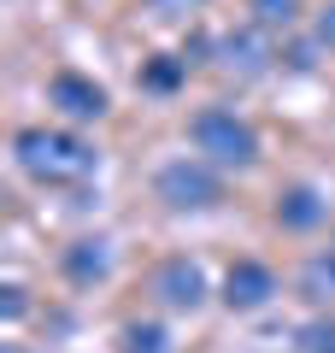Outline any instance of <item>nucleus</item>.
<instances>
[{
	"instance_id": "obj_11",
	"label": "nucleus",
	"mask_w": 335,
	"mask_h": 353,
	"mask_svg": "<svg viewBox=\"0 0 335 353\" xmlns=\"http://www.w3.org/2000/svg\"><path fill=\"white\" fill-rule=\"evenodd\" d=\"M183 77H188V59H176V53H159V59L141 71V88H153V94H171Z\"/></svg>"
},
{
	"instance_id": "obj_6",
	"label": "nucleus",
	"mask_w": 335,
	"mask_h": 353,
	"mask_svg": "<svg viewBox=\"0 0 335 353\" xmlns=\"http://www.w3.org/2000/svg\"><path fill=\"white\" fill-rule=\"evenodd\" d=\"M48 106H59L71 124H94V118L106 112V88H100L94 77H83V71H59L48 83Z\"/></svg>"
},
{
	"instance_id": "obj_8",
	"label": "nucleus",
	"mask_w": 335,
	"mask_h": 353,
	"mask_svg": "<svg viewBox=\"0 0 335 353\" xmlns=\"http://www.w3.org/2000/svg\"><path fill=\"white\" fill-rule=\"evenodd\" d=\"M65 277L77 283V289H88V283H106V271H112V241L106 236H83V241H71L65 248Z\"/></svg>"
},
{
	"instance_id": "obj_9",
	"label": "nucleus",
	"mask_w": 335,
	"mask_h": 353,
	"mask_svg": "<svg viewBox=\"0 0 335 353\" xmlns=\"http://www.w3.org/2000/svg\"><path fill=\"white\" fill-rule=\"evenodd\" d=\"M323 212H329V206H323V194L312 189V183H294V189L276 194V224L283 230H318Z\"/></svg>"
},
{
	"instance_id": "obj_7",
	"label": "nucleus",
	"mask_w": 335,
	"mask_h": 353,
	"mask_svg": "<svg viewBox=\"0 0 335 353\" xmlns=\"http://www.w3.org/2000/svg\"><path fill=\"white\" fill-rule=\"evenodd\" d=\"M276 294V271L259 259H236L230 265V277H223V306L230 312H259L265 301Z\"/></svg>"
},
{
	"instance_id": "obj_10",
	"label": "nucleus",
	"mask_w": 335,
	"mask_h": 353,
	"mask_svg": "<svg viewBox=\"0 0 335 353\" xmlns=\"http://www.w3.org/2000/svg\"><path fill=\"white\" fill-rule=\"evenodd\" d=\"M300 294L306 301H335V253H312L300 265Z\"/></svg>"
},
{
	"instance_id": "obj_14",
	"label": "nucleus",
	"mask_w": 335,
	"mask_h": 353,
	"mask_svg": "<svg viewBox=\"0 0 335 353\" xmlns=\"http://www.w3.org/2000/svg\"><path fill=\"white\" fill-rule=\"evenodd\" d=\"M300 353H335V318H312L300 330Z\"/></svg>"
},
{
	"instance_id": "obj_13",
	"label": "nucleus",
	"mask_w": 335,
	"mask_h": 353,
	"mask_svg": "<svg viewBox=\"0 0 335 353\" xmlns=\"http://www.w3.org/2000/svg\"><path fill=\"white\" fill-rule=\"evenodd\" d=\"M300 18V0H253V24L259 30H288Z\"/></svg>"
},
{
	"instance_id": "obj_16",
	"label": "nucleus",
	"mask_w": 335,
	"mask_h": 353,
	"mask_svg": "<svg viewBox=\"0 0 335 353\" xmlns=\"http://www.w3.org/2000/svg\"><path fill=\"white\" fill-rule=\"evenodd\" d=\"M0 312H6V324H18V318L30 312V301H24V289H18V283H6V289H0Z\"/></svg>"
},
{
	"instance_id": "obj_4",
	"label": "nucleus",
	"mask_w": 335,
	"mask_h": 353,
	"mask_svg": "<svg viewBox=\"0 0 335 353\" xmlns=\"http://www.w3.org/2000/svg\"><path fill=\"white\" fill-rule=\"evenodd\" d=\"M271 30H259V24H247V30H230V36H218V65L230 77H241V83H253V77H265L271 71Z\"/></svg>"
},
{
	"instance_id": "obj_1",
	"label": "nucleus",
	"mask_w": 335,
	"mask_h": 353,
	"mask_svg": "<svg viewBox=\"0 0 335 353\" xmlns=\"http://www.w3.org/2000/svg\"><path fill=\"white\" fill-rule=\"evenodd\" d=\"M12 159L24 176H36V183H83L88 171H94V148H88L83 136H71V130H48V124H30L12 136Z\"/></svg>"
},
{
	"instance_id": "obj_5",
	"label": "nucleus",
	"mask_w": 335,
	"mask_h": 353,
	"mask_svg": "<svg viewBox=\"0 0 335 353\" xmlns=\"http://www.w3.org/2000/svg\"><path fill=\"white\" fill-rule=\"evenodd\" d=\"M153 294H159L171 312H200L212 289H206V271H200L194 259H183V253H176V259H165L159 271H153Z\"/></svg>"
},
{
	"instance_id": "obj_17",
	"label": "nucleus",
	"mask_w": 335,
	"mask_h": 353,
	"mask_svg": "<svg viewBox=\"0 0 335 353\" xmlns=\"http://www.w3.org/2000/svg\"><path fill=\"white\" fill-rule=\"evenodd\" d=\"M318 41L335 53V0H329V6H318Z\"/></svg>"
},
{
	"instance_id": "obj_12",
	"label": "nucleus",
	"mask_w": 335,
	"mask_h": 353,
	"mask_svg": "<svg viewBox=\"0 0 335 353\" xmlns=\"http://www.w3.org/2000/svg\"><path fill=\"white\" fill-rule=\"evenodd\" d=\"M124 353H171V336L159 324H124Z\"/></svg>"
},
{
	"instance_id": "obj_2",
	"label": "nucleus",
	"mask_w": 335,
	"mask_h": 353,
	"mask_svg": "<svg viewBox=\"0 0 335 353\" xmlns=\"http://www.w3.org/2000/svg\"><path fill=\"white\" fill-rule=\"evenodd\" d=\"M188 136H194V148L206 153V165H223V171H247V165H259V130H253L241 112H230V106H206V112H194Z\"/></svg>"
},
{
	"instance_id": "obj_18",
	"label": "nucleus",
	"mask_w": 335,
	"mask_h": 353,
	"mask_svg": "<svg viewBox=\"0 0 335 353\" xmlns=\"http://www.w3.org/2000/svg\"><path fill=\"white\" fill-rule=\"evenodd\" d=\"M0 353H24V347H18V341H6V347H0Z\"/></svg>"
},
{
	"instance_id": "obj_3",
	"label": "nucleus",
	"mask_w": 335,
	"mask_h": 353,
	"mask_svg": "<svg viewBox=\"0 0 335 353\" xmlns=\"http://www.w3.org/2000/svg\"><path fill=\"white\" fill-rule=\"evenodd\" d=\"M153 194H159L171 212H206V206L223 201V183H218V171H212L206 159H171L153 176Z\"/></svg>"
},
{
	"instance_id": "obj_15",
	"label": "nucleus",
	"mask_w": 335,
	"mask_h": 353,
	"mask_svg": "<svg viewBox=\"0 0 335 353\" xmlns=\"http://www.w3.org/2000/svg\"><path fill=\"white\" fill-rule=\"evenodd\" d=\"M206 0H148V12L153 18H188V12H200Z\"/></svg>"
}]
</instances>
